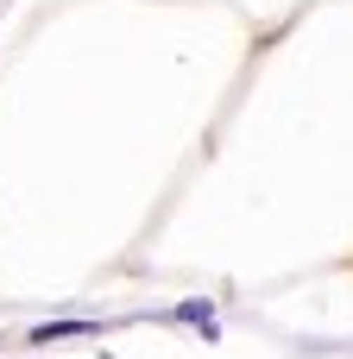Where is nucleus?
I'll list each match as a JSON object with an SVG mask.
<instances>
[{"label": "nucleus", "instance_id": "obj_1", "mask_svg": "<svg viewBox=\"0 0 353 359\" xmlns=\"http://www.w3.org/2000/svg\"><path fill=\"white\" fill-rule=\"evenodd\" d=\"M82 334H101L95 322H51V328H32V347H51V341H82Z\"/></svg>", "mask_w": 353, "mask_h": 359}, {"label": "nucleus", "instance_id": "obj_2", "mask_svg": "<svg viewBox=\"0 0 353 359\" xmlns=\"http://www.w3.org/2000/svg\"><path fill=\"white\" fill-rule=\"evenodd\" d=\"M177 322H189V328H202L208 341H221V322H215L208 303H177Z\"/></svg>", "mask_w": 353, "mask_h": 359}]
</instances>
